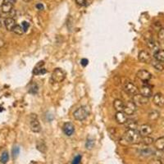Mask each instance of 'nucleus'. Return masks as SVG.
<instances>
[{
	"instance_id": "obj_1",
	"label": "nucleus",
	"mask_w": 164,
	"mask_h": 164,
	"mask_svg": "<svg viewBox=\"0 0 164 164\" xmlns=\"http://www.w3.org/2000/svg\"><path fill=\"white\" fill-rule=\"evenodd\" d=\"M142 141V136L140 135L139 130H127L126 132L121 137L120 143L122 145H137Z\"/></svg>"
},
{
	"instance_id": "obj_2",
	"label": "nucleus",
	"mask_w": 164,
	"mask_h": 164,
	"mask_svg": "<svg viewBox=\"0 0 164 164\" xmlns=\"http://www.w3.org/2000/svg\"><path fill=\"white\" fill-rule=\"evenodd\" d=\"M90 114V109L87 106H81L78 107L73 113V116L77 121H84Z\"/></svg>"
},
{
	"instance_id": "obj_3",
	"label": "nucleus",
	"mask_w": 164,
	"mask_h": 164,
	"mask_svg": "<svg viewBox=\"0 0 164 164\" xmlns=\"http://www.w3.org/2000/svg\"><path fill=\"white\" fill-rule=\"evenodd\" d=\"M66 78V73L61 68H56L52 73L51 81L53 83H61Z\"/></svg>"
},
{
	"instance_id": "obj_4",
	"label": "nucleus",
	"mask_w": 164,
	"mask_h": 164,
	"mask_svg": "<svg viewBox=\"0 0 164 164\" xmlns=\"http://www.w3.org/2000/svg\"><path fill=\"white\" fill-rule=\"evenodd\" d=\"M123 89L125 93L130 94L131 96H135L139 93V89L134 83L131 81H125L123 85Z\"/></svg>"
},
{
	"instance_id": "obj_5",
	"label": "nucleus",
	"mask_w": 164,
	"mask_h": 164,
	"mask_svg": "<svg viewBox=\"0 0 164 164\" xmlns=\"http://www.w3.org/2000/svg\"><path fill=\"white\" fill-rule=\"evenodd\" d=\"M137 110V105L133 101L126 102L124 105L123 112L126 114V116H131Z\"/></svg>"
},
{
	"instance_id": "obj_6",
	"label": "nucleus",
	"mask_w": 164,
	"mask_h": 164,
	"mask_svg": "<svg viewBox=\"0 0 164 164\" xmlns=\"http://www.w3.org/2000/svg\"><path fill=\"white\" fill-rule=\"evenodd\" d=\"M139 132H140V135L142 137H145V136H150L153 133V128L152 126L149 124H143L139 127Z\"/></svg>"
},
{
	"instance_id": "obj_7",
	"label": "nucleus",
	"mask_w": 164,
	"mask_h": 164,
	"mask_svg": "<svg viewBox=\"0 0 164 164\" xmlns=\"http://www.w3.org/2000/svg\"><path fill=\"white\" fill-rule=\"evenodd\" d=\"M136 76L143 82H148L152 78V75L147 70H140L136 74Z\"/></svg>"
},
{
	"instance_id": "obj_8",
	"label": "nucleus",
	"mask_w": 164,
	"mask_h": 164,
	"mask_svg": "<svg viewBox=\"0 0 164 164\" xmlns=\"http://www.w3.org/2000/svg\"><path fill=\"white\" fill-rule=\"evenodd\" d=\"M30 129L33 132H39L41 130V125L39 124V121H38L37 119V116H32L31 119H30Z\"/></svg>"
},
{
	"instance_id": "obj_9",
	"label": "nucleus",
	"mask_w": 164,
	"mask_h": 164,
	"mask_svg": "<svg viewBox=\"0 0 164 164\" xmlns=\"http://www.w3.org/2000/svg\"><path fill=\"white\" fill-rule=\"evenodd\" d=\"M138 58H139V60H140L141 63H151V61H152L150 53L148 51H146V50L140 51V53H139V55H138Z\"/></svg>"
},
{
	"instance_id": "obj_10",
	"label": "nucleus",
	"mask_w": 164,
	"mask_h": 164,
	"mask_svg": "<svg viewBox=\"0 0 164 164\" xmlns=\"http://www.w3.org/2000/svg\"><path fill=\"white\" fill-rule=\"evenodd\" d=\"M139 93L142 96L146 97V98H150L153 95V90L152 88L149 85H144L140 87L139 90Z\"/></svg>"
},
{
	"instance_id": "obj_11",
	"label": "nucleus",
	"mask_w": 164,
	"mask_h": 164,
	"mask_svg": "<svg viewBox=\"0 0 164 164\" xmlns=\"http://www.w3.org/2000/svg\"><path fill=\"white\" fill-rule=\"evenodd\" d=\"M132 101L135 103L136 105H144L147 104L149 102V98L142 96L140 94H135V96H133V100Z\"/></svg>"
},
{
	"instance_id": "obj_12",
	"label": "nucleus",
	"mask_w": 164,
	"mask_h": 164,
	"mask_svg": "<svg viewBox=\"0 0 164 164\" xmlns=\"http://www.w3.org/2000/svg\"><path fill=\"white\" fill-rule=\"evenodd\" d=\"M63 130L64 134L67 136H71L75 132V126L72 122H66L63 126Z\"/></svg>"
},
{
	"instance_id": "obj_13",
	"label": "nucleus",
	"mask_w": 164,
	"mask_h": 164,
	"mask_svg": "<svg viewBox=\"0 0 164 164\" xmlns=\"http://www.w3.org/2000/svg\"><path fill=\"white\" fill-rule=\"evenodd\" d=\"M153 102L157 107H164V95L161 93H157L153 98Z\"/></svg>"
},
{
	"instance_id": "obj_14",
	"label": "nucleus",
	"mask_w": 164,
	"mask_h": 164,
	"mask_svg": "<svg viewBox=\"0 0 164 164\" xmlns=\"http://www.w3.org/2000/svg\"><path fill=\"white\" fill-rule=\"evenodd\" d=\"M147 46H148V48H150V49L154 51V53L157 50L159 49V43H158V42H157L152 37L147 39Z\"/></svg>"
},
{
	"instance_id": "obj_15",
	"label": "nucleus",
	"mask_w": 164,
	"mask_h": 164,
	"mask_svg": "<svg viewBox=\"0 0 164 164\" xmlns=\"http://www.w3.org/2000/svg\"><path fill=\"white\" fill-rule=\"evenodd\" d=\"M115 119H116V122L118 124L123 125L127 121L126 114H125L124 112H116V115H115Z\"/></svg>"
},
{
	"instance_id": "obj_16",
	"label": "nucleus",
	"mask_w": 164,
	"mask_h": 164,
	"mask_svg": "<svg viewBox=\"0 0 164 164\" xmlns=\"http://www.w3.org/2000/svg\"><path fill=\"white\" fill-rule=\"evenodd\" d=\"M4 25L6 27L7 30L8 31H12L14 27L17 25L16 24V21L12 17H8V18H6L4 20Z\"/></svg>"
},
{
	"instance_id": "obj_17",
	"label": "nucleus",
	"mask_w": 164,
	"mask_h": 164,
	"mask_svg": "<svg viewBox=\"0 0 164 164\" xmlns=\"http://www.w3.org/2000/svg\"><path fill=\"white\" fill-rule=\"evenodd\" d=\"M43 65H44L43 62H39L34 67V70H33V74L34 75H40V74L42 75V74L46 73V70H45V68H43Z\"/></svg>"
},
{
	"instance_id": "obj_18",
	"label": "nucleus",
	"mask_w": 164,
	"mask_h": 164,
	"mask_svg": "<svg viewBox=\"0 0 164 164\" xmlns=\"http://www.w3.org/2000/svg\"><path fill=\"white\" fill-rule=\"evenodd\" d=\"M124 125L127 130H137L138 129V123L135 120H131V119L128 120L127 119V121Z\"/></svg>"
},
{
	"instance_id": "obj_19",
	"label": "nucleus",
	"mask_w": 164,
	"mask_h": 164,
	"mask_svg": "<svg viewBox=\"0 0 164 164\" xmlns=\"http://www.w3.org/2000/svg\"><path fill=\"white\" fill-rule=\"evenodd\" d=\"M12 5L13 4H12L11 3L4 0V3H3L2 7H1L2 12H3V13H10L11 11L12 10Z\"/></svg>"
},
{
	"instance_id": "obj_20",
	"label": "nucleus",
	"mask_w": 164,
	"mask_h": 164,
	"mask_svg": "<svg viewBox=\"0 0 164 164\" xmlns=\"http://www.w3.org/2000/svg\"><path fill=\"white\" fill-rule=\"evenodd\" d=\"M125 103L121 99H115L113 102V107L116 112H123Z\"/></svg>"
},
{
	"instance_id": "obj_21",
	"label": "nucleus",
	"mask_w": 164,
	"mask_h": 164,
	"mask_svg": "<svg viewBox=\"0 0 164 164\" xmlns=\"http://www.w3.org/2000/svg\"><path fill=\"white\" fill-rule=\"evenodd\" d=\"M155 60L158 61L160 63H164V50L163 49H158L157 50L154 54Z\"/></svg>"
},
{
	"instance_id": "obj_22",
	"label": "nucleus",
	"mask_w": 164,
	"mask_h": 164,
	"mask_svg": "<svg viewBox=\"0 0 164 164\" xmlns=\"http://www.w3.org/2000/svg\"><path fill=\"white\" fill-rule=\"evenodd\" d=\"M154 146L156 150H164V136L160 137L154 141Z\"/></svg>"
},
{
	"instance_id": "obj_23",
	"label": "nucleus",
	"mask_w": 164,
	"mask_h": 164,
	"mask_svg": "<svg viewBox=\"0 0 164 164\" xmlns=\"http://www.w3.org/2000/svg\"><path fill=\"white\" fill-rule=\"evenodd\" d=\"M140 154L144 156V157H148L150 155H154V151L153 150H151L150 148H144V149H141L140 150Z\"/></svg>"
},
{
	"instance_id": "obj_24",
	"label": "nucleus",
	"mask_w": 164,
	"mask_h": 164,
	"mask_svg": "<svg viewBox=\"0 0 164 164\" xmlns=\"http://www.w3.org/2000/svg\"><path fill=\"white\" fill-rule=\"evenodd\" d=\"M152 63V66L154 68V69H156L157 71L158 72H163L164 70V67L163 65V63H160L157 60H154V61H151Z\"/></svg>"
},
{
	"instance_id": "obj_25",
	"label": "nucleus",
	"mask_w": 164,
	"mask_h": 164,
	"mask_svg": "<svg viewBox=\"0 0 164 164\" xmlns=\"http://www.w3.org/2000/svg\"><path fill=\"white\" fill-rule=\"evenodd\" d=\"M160 116L159 112L157 110H153L149 113V119L150 121H157Z\"/></svg>"
},
{
	"instance_id": "obj_26",
	"label": "nucleus",
	"mask_w": 164,
	"mask_h": 164,
	"mask_svg": "<svg viewBox=\"0 0 164 164\" xmlns=\"http://www.w3.org/2000/svg\"><path fill=\"white\" fill-rule=\"evenodd\" d=\"M141 142L145 145H152L153 143H154V140L150 136H145V137H142Z\"/></svg>"
},
{
	"instance_id": "obj_27",
	"label": "nucleus",
	"mask_w": 164,
	"mask_h": 164,
	"mask_svg": "<svg viewBox=\"0 0 164 164\" xmlns=\"http://www.w3.org/2000/svg\"><path fill=\"white\" fill-rule=\"evenodd\" d=\"M9 160V155H8V153L7 151H4L2 155H1V158H0V162L2 163L6 164Z\"/></svg>"
},
{
	"instance_id": "obj_28",
	"label": "nucleus",
	"mask_w": 164,
	"mask_h": 164,
	"mask_svg": "<svg viewBox=\"0 0 164 164\" xmlns=\"http://www.w3.org/2000/svg\"><path fill=\"white\" fill-rule=\"evenodd\" d=\"M37 149L41 152V153H45L46 151V145L43 142V140H39L37 143Z\"/></svg>"
},
{
	"instance_id": "obj_29",
	"label": "nucleus",
	"mask_w": 164,
	"mask_h": 164,
	"mask_svg": "<svg viewBox=\"0 0 164 164\" xmlns=\"http://www.w3.org/2000/svg\"><path fill=\"white\" fill-rule=\"evenodd\" d=\"M13 32H14L15 34H18V35H21V34H24V30L22 28V26L21 25H17L16 26L14 27V29L12 30Z\"/></svg>"
},
{
	"instance_id": "obj_30",
	"label": "nucleus",
	"mask_w": 164,
	"mask_h": 164,
	"mask_svg": "<svg viewBox=\"0 0 164 164\" xmlns=\"http://www.w3.org/2000/svg\"><path fill=\"white\" fill-rule=\"evenodd\" d=\"M158 43H164V28H161L158 30Z\"/></svg>"
},
{
	"instance_id": "obj_31",
	"label": "nucleus",
	"mask_w": 164,
	"mask_h": 164,
	"mask_svg": "<svg viewBox=\"0 0 164 164\" xmlns=\"http://www.w3.org/2000/svg\"><path fill=\"white\" fill-rule=\"evenodd\" d=\"M154 157L156 158H158V159H162V158H164L163 150H157V151H154Z\"/></svg>"
},
{
	"instance_id": "obj_32",
	"label": "nucleus",
	"mask_w": 164,
	"mask_h": 164,
	"mask_svg": "<svg viewBox=\"0 0 164 164\" xmlns=\"http://www.w3.org/2000/svg\"><path fill=\"white\" fill-rule=\"evenodd\" d=\"M94 140H92V139H88L86 140V143H85V148L87 150H91L92 148L94 147Z\"/></svg>"
},
{
	"instance_id": "obj_33",
	"label": "nucleus",
	"mask_w": 164,
	"mask_h": 164,
	"mask_svg": "<svg viewBox=\"0 0 164 164\" xmlns=\"http://www.w3.org/2000/svg\"><path fill=\"white\" fill-rule=\"evenodd\" d=\"M81 155H76L73 158L72 164H81Z\"/></svg>"
},
{
	"instance_id": "obj_34",
	"label": "nucleus",
	"mask_w": 164,
	"mask_h": 164,
	"mask_svg": "<svg viewBox=\"0 0 164 164\" xmlns=\"http://www.w3.org/2000/svg\"><path fill=\"white\" fill-rule=\"evenodd\" d=\"M20 153V149L17 147V146H16L14 147L13 149H12V157L13 158H17L18 154H19Z\"/></svg>"
},
{
	"instance_id": "obj_35",
	"label": "nucleus",
	"mask_w": 164,
	"mask_h": 164,
	"mask_svg": "<svg viewBox=\"0 0 164 164\" xmlns=\"http://www.w3.org/2000/svg\"><path fill=\"white\" fill-rule=\"evenodd\" d=\"M149 164H163L161 159H158V158H154V159L150 160L149 162Z\"/></svg>"
},
{
	"instance_id": "obj_36",
	"label": "nucleus",
	"mask_w": 164,
	"mask_h": 164,
	"mask_svg": "<svg viewBox=\"0 0 164 164\" xmlns=\"http://www.w3.org/2000/svg\"><path fill=\"white\" fill-rule=\"evenodd\" d=\"M21 26H22V28L24 30V31H27V30L29 29L30 27V24L27 22V21H23L22 23H21Z\"/></svg>"
},
{
	"instance_id": "obj_37",
	"label": "nucleus",
	"mask_w": 164,
	"mask_h": 164,
	"mask_svg": "<svg viewBox=\"0 0 164 164\" xmlns=\"http://www.w3.org/2000/svg\"><path fill=\"white\" fill-rule=\"evenodd\" d=\"M38 91V86L37 85H34L30 89V93H32V94H36Z\"/></svg>"
},
{
	"instance_id": "obj_38",
	"label": "nucleus",
	"mask_w": 164,
	"mask_h": 164,
	"mask_svg": "<svg viewBox=\"0 0 164 164\" xmlns=\"http://www.w3.org/2000/svg\"><path fill=\"white\" fill-rule=\"evenodd\" d=\"M76 3L79 6H81V7L85 6L87 3L86 0H76Z\"/></svg>"
},
{
	"instance_id": "obj_39",
	"label": "nucleus",
	"mask_w": 164,
	"mask_h": 164,
	"mask_svg": "<svg viewBox=\"0 0 164 164\" xmlns=\"http://www.w3.org/2000/svg\"><path fill=\"white\" fill-rule=\"evenodd\" d=\"M88 63H89V61H88V59H86V58H83V59H81V64L83 67L87 66Z\"/></svg>"
},
{
	"instance_id": "obj_40",
	"label": "nucleus",
	"mask_w": 164,
	"mask_h": 164,
	"mask_svg": "<svg viewBox=\"0 0 164 164\" xmlns=\"http://www.w3.org/2000/svg\"><path fill=\"white\" fill-rule=\"evenodd\" d=\"M36 8L39 10H43L44 7H43V5L42 3H37L36 4Z\"/></svg>"
},
{
	"instance_id": "obj_41",
	"label": "nucleus",
	"mask_w": 164,
	"mask_h": 164,
	"mask_svg": "<svg viewBox=\"0 0 164 164\" xmlns=\"http://www.w3.org/2000/svg\"><path fill=\"white\" fill-rule=\"evenodd\" d=\"M6 1L9 2V3H11L12 4H14L15 3H16V1H17V0H6Z\"/></svg>"
},
{
	"instance_id": "obj_42",
	"label": "nucleus",
	"mask_w": 164,
	"mask_h": 164,
	"mask_svg": "<svg viewBox=\"0 0 164 164\" xmlns=\"http://www.w3.org/2000/svg\"><path fill=\"white\" fill-rule=\"evenodd\" d=\"M24 2H25V3H29V2H30L31 0H23Z\"/></svg>"
},
{
	"instance_id": "obj_43",
	"label": "nucleus",
	"mask_w": 164,
	"mask_h": 164,
	"mask_svg": "<svg viewBox=\"0 0 164 164\" xmlns=\"http://www.w3.org/2000/svg\"><path fill=\"white\" fill-rule=\"evenodd\" d=\"M1 26H2V24H1V21H0V28H1Z\"/></svg>"
}]
</instances>
